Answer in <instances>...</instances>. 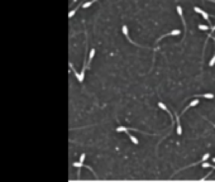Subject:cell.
Returning a JSON list of instances; mask_svg holds the SVG:
<instances>
[{
  "label": "cell",
  "mask_w": 215,
  "mask_h": 182,
  "mask_svg": "<svg viewBox=\"0 0 215 182\" xmlns=\"http://www.w3.org/2000/svg\"><path fill=\"white\" fill-rule=\"evenodd\" d=\"M213 162H214V163H215V158H213Z\"/></svg>",
  "instance_id": "20"
},
{
  "label": "cell",
  "mask_w": 215,
  "mask_h": 182,
  "mask_svg": "<svg viewBox=\"0 0 215 182\" xmlns=\"http://www.w3.org/2000/svg\"><path fill=\"white\" fill-rule=\"evenodd\" d=\"M94 56H95V49H90V56H89V60H87V67L90 66V62L93 61V58H94Z\"/></svg>",
  "instance_id": "9"
},
{
  "label": "cell",
  "mask_w": 215,
  "mask_h": 182,
  "mask_svg": "<svg viewBox=\"0 0 215 182\" xmlns=\"http://www.w3.org/2000/svg\"><path fill=\"white\" fill-rule=\"evenodd\" d=\"M210 30H211V32H215V25H211V27H210Z\"/></svg>",
  "instance_id": "17"
},
{
  "label": "cell",
  "mask_w": 215,
  "mask_h": 182,
  "mask_svg": "<svg viewBox=\"0 0 215 182\" xmlns=\"http://www.w3.org/2000/svg\"><path fill=\"white\" fill-rule=\"evenodd\" d=\"M70 68H71V71H72V72H74V74H75L76 79L79 80V81H80V82H82V81H84V77H82V76H81V74H79V72H77V71H76L75 68H74V66H72V63H70Z\"/></svg>",
  "instance_id": "4"
},
{
  "label": "cell",
  "mask_w": 215,
  "mask_h": 182,
  "mask_svg": "<svg viewBox=\"0 0 215 182\" xmlns=\"http://www.w3.org/2000/svg\"><path fill=\"white\" fill-rule=\"evenodd\" d=\"M209 1H211V3H215V0H209Z\"/></svg>",
  "instance_id": "19"
},
{
  "label": "cell",
  "mask_w": 215,
  "mask_h": 182,
  "mask_svg": "<svg viewBox=\"0 0 215 182\" xmlns=\"http://www.w3.org/2000/svg\"><path fill=\"white\" fill-rule=\"evenodd\" d=\"M201 96L205 97V99H214V95H213V94H204Z\"/></svg>",
  "instance_id": "13"
},
{
  "label": "cell",
  "mask_w": 215,
  "mask_h": 182,
  "mask_svg": "<svg viewBox=\"0 0 215 182\" xmlns=\"http://www.w3.org/2000/svg\"><path fill=\"white\" fill-rule=\"evenodd\" d=\"M158 106H159V108H161V109H163V110H164V111H166V113L168 114V115H172V114H171V111H170L168 109L166 108V105H164V104H163V102H161V101H159V102H158Z\"/></svg>",
  "instance_id": "10"
},
{
  "label": "cell",
  "mask_w": 215,
  "mask_h": 182,
  "mask_svg": "<svg viewBox=\"0 0 215 182\" xmlns=\"http://www.w3.org/2000/svg\"><path fill=\"white\" fill-rule=\"evenodd\" d=\"M198 104H199V100H194V101H191V102H190V104H189V105H187V106H186V108H185V109H184V110H182V114L185 113V111H186L187 109H190V108H191V106H196Z\"/></svg>",
  "instance_id": "8"
},
{
  "label": "cell",
  "mask_w": 215,
  "mask_h": 182,
  "mask_svg": "<svg viewBox=\"0 0 215 182\" xmlns=\"http://www.w3.org/2000/svg\"><path fill=\"white\" fill-rule=\"evenodd\" d=\"M210 27H206V25H203V24H200L199 25V29H201V30H208Z\"/></svg>",
  "instance_id": "15"
},
{
  "label": "cell",
  "mask_w": 215,
  "mask_h": 182,
  "mask_svg": "<svg viewBox=\"0 0 215 182\" xmlns=\"http://www.w3.org/2000/svg\"><path fill=\"white\" fill-rule=\"evenodd\" d=\"M215 65V53H214V56H213V58L210 60V62H209V66L211 67V66H214Z\"/></svg>",
  "instance_id": "14"
},
{
  "label": "cell",
  "mask_w": 215,
  "mask_h": 182,
  "mask_svg": "<svg viewBox=\"0 0 215 182\" xmlns=\"http://www.w3.org/2000/svg\"><path fill=\"white\" fill-rule=\"evenodd\" d=\"M128 130H133V131H139L137 129H132V128H127V126H118L116 131H128Z\"/></svg>",
  "instance_id": "7"
},
{
  "label": "cell",
  "mask_w": 215,
  "mask_h": 182,
  "mask_svg": "<svg viewBox=\"0 0 215 182\" xmlns=\"http://www.w3.org/2000/svg\"><path fill=\"white\" fill-rule=\"evenodd\" d=\"M122 30H123V34L125 35V38H127V39H128L129 42H130V43H133V44H135V46H139V44H137L135 42H133V40H132V39H130V38H129V34H128V27H127V25H123ZM139 47H140V46H139Z\"/></svg>",
  "instance_id": "3"
},
{
  "label": "cell",
  "mask_w": 215,
  "mask_h": 182,
  "mask_svg": "<svg viewBox=\"0 0 215 182\" xmlns=\"http://www.w3.org/2000/svg\"><path fill=\"white\" fill-rule=\"evenodd\" d=\"M176 10H177V13H179V15H180V18H181V20H182L184 28H186V23H185V19H184V14H182V9H181V6H180V5H177Z\"/></svg>",
  "instance_id": "5"
},
{
  "label": "cell",
  "mask_w": 215,
  "mask_h": 182,
  "mask_svg": "<svg viewBox=\"0 0 215 182\" xmlns=\"http://www.w3.org/2000/svg\"><path fill=\"white\" fill-rule=\"evenodd\" d=\"M96 0H90V1H87V3H85V4H82V8H89V6L91 5V4H94Z\"/></svg>",
  "instance_id": "12"
},
{
  "label": "cell",
  "mask_w": 215,
  "mask_h": 182,
  "mask_svg": "<svg viewBox=\"0 0 215 182\" xmlns=\"http://www.w3.org/2000/svg\"><path fill=\"white\" fill-rule=\"evenodd\" d=\"M209 157H210V154H209V153H205V154H204V157H203V159H201V161H204V162H205V161L209 158ZM201 161H200V162H201ZM198 163H199V162H198ZM198 163H194V165H198ZM194 165H190V166H194ZM190 166H187V167H190ZM185 168H186V167H185Z\"/></svg>",
  "instance_id": "11"
},
{
  "label": "cell",
  "mask_w": 215,
  "mask_h": 182,
  "mask_svg": "<svg viewBox=\"0 0 215 182\" xmlns=\"http://www.w3.org/2000/svg\"><path fill=\"white\" fill-rule=\"evenodd\" d=\"M177 34H180V30H172V32H170V33H167V34H163V35L158 40L163 39V38H166V37H168V35H177ZM158 40H157V42H158Z\"/></svg>",
  "instance_id": "6"
},
{
  "label": "cell",
  "mask_w": 215,
  "mask_h": 182,
  "mask_svg": "<svg viewBox=\"0 0 215 182\" xmlns=\"http://www.w3.org/2000/svg\"><path fill=\"white\" fill-rule=\"evenodd\" d=\"M194 10L196 11V13H200V14H201V15L205 18V20H206L208 23H210V20H209V14H208V13H205V11L201 10V9H200V8H198V6H195V8H194Z\"/></svg>",
  "instance_id": "1"
},
{
  "label": "cell",
  "mask_w": 215,
  "mask_h": 182,
  "mask_svg": "<svg viewBox=\"0 0 215 182\" xmlns=\"http://www.w3.org/2000/svg\"><path fill=\"white\" fill-rule=\"evenodd\" d=\"M85 157H86V154L82 153L81 157H80V162H75V163H72L74 167H77V168H81L82 166H84V161H85Z\"/></svg>",
  "instance_id": "2"
},
{
  "label": "cell",
  "mask_w": 215,
  "mask_h": 182,
  "mask_svg": "<svg viewBox=\"0 0 215 182\" xmlns=\"http://www.w3.org/2000/svg\"><path fill=\"white\" fill-rule=\"evenodd\" d=\"M209 38H211V39H213V40H214V42H215V37H214V35H213V34H209Z\"/></svg>",
  "instance_id": "18"
},
{
  "label": "cell",
  "mask_w": 215,
  "mask_h": 182,
  "mask_svg": "<svg viewBox=\"0 0 215 182\" xmlns=\"http://www.w3.org/2000/svg\"><path fill=\"white\" fill-rule=\"evenodd\" d=\"M130 140L134 143V144H138V139L135 138V136H133V135H130Z\"/></svg>",
  "instance_id": "16"
}]
</instances>
